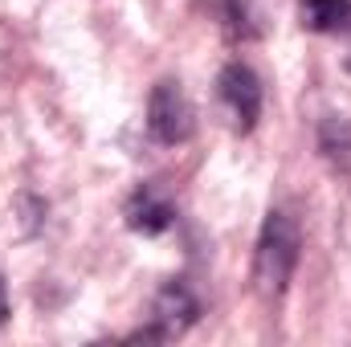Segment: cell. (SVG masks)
Returning a JSON list of instances; mask_svg holds the SVG:
<instances>
[{
    "mask_svg": "<svg viewBox=\"0 0 351 347\" xmlns=\"http://www.w3.org/2000/svg\"><path fill=\"white\" fill-rule=\"evenodd\" d=\"M298 250H302V237H298L294 217L286 208H269L258 233V250H254V290L265 302H278L286 294L294 265H298Z\"/></svg>",
    "mask_w": 351,
    "mask_h": 347,
    "instance_id": "6da1fadb",
    "label": "cell"
},
{
    "mask_svg": "<svg viewBox=\"0 0 351 347\" xmlns=\"http://www.w3.org/2000/svg\"><path fill=\"white\" fill-rule=\"evenodd\" d=\"M147 131L164 147H180V143L192 139V131H196V106H192V98L184 94V86L176 78H164L152 90V98H147Z\"/></svg>",
    "mask_w": 351,
    "mask_h": 347,
    "instance_id": "7a4b0ae2",
    "label": "cell"
},
{
    "mask_svg": "<svg viewBox=\"0 0 351 347\" xmlns=\"http://www.w3.org/2000/svg\"><path fill=\"white\" fill-rule=\"evenodd\" d=\"M217 98H221L237 135H250L258 127V119H262V78L245 62H229L217 74Z\"/></svg>",
    "mask_w": 351,
    "mask_h": 347,
    "instance_id": "3957f363",
    "label": "cell"
},
{
    "mask_svg": "<svg viewBox=\"0 0 351 347\" xmlns=\"http://www.w3.org/2000/svg\"><path fill=\"white\" fill-rule=\"evenodd\" d=\"M196 315H200V307H196V298L188 294V286H184V282H168V286L156 294V302H152V327L139 331L135 339H152V344L180 339V335L196 323Z\"/></svg>",
    "mask_w": 351,
    "mask_h": 347,
    "instance_id": "277c9868",
    "label": "cell"
},
{
    "mask_svg": "<svg viewBox=\"0 0 351 347\" xmlns=\"http://www.w3.org/2000/svg\"><path fill=\"white\" fill-rule=\"evenodd\" d=\"M123 217H127V229H135V233H143V237H156V233L172 229L176 204L160 184H139V188L131 192V200L123 204Z\"/></svg>",
    "mask_w": 351,
    "mask_h": 347,
    "instance_id": "5b68a950",
    "label": "cell"
},
{
    "mask_svg": "<svg viewBox=\"0 0 351 347\" xmlns=\"http://www.w3.org/2000/svg\"><path fill=\"white\" fill-rule=\"evenodd\" d=\"M298 25L311 33H351V0H298Z\"/></svg>",
    "mask_w": 351,
    "mask_h": 347,
    "instance_id": "8992f818",
    "label": "cell"
},
{
    "mask_svg": "<svg viewBox=\"0 0 351 347\" xmlns=\"http://www.w3.org/2000/svg\"><path fill=\"white\" fill-rule=\"evenodd\" d=\"M221 21L229 29L233 41H254L262 29H258V8L254 0H221Z\"/></svg>",
    "mask_w": 351,
    "mask_h": 347,
    "instance_id": "52a82bcc",
    "label": "cell"
},
{
    "mask_svg": "<svg viewBox=\"0 0 351 347\" xmlns=\"http://www.w3.org/2000/svg\"><path fill=\"white\" fill-rule=\"evenodd\" d=\"M8 323V286H4V278H0V327Z\"/></svg>",
    "mask_w": 351,
    "mask_h": 347,
    "instance_id": "ba28073f",
    "label": "cell"
}]
</instances>
